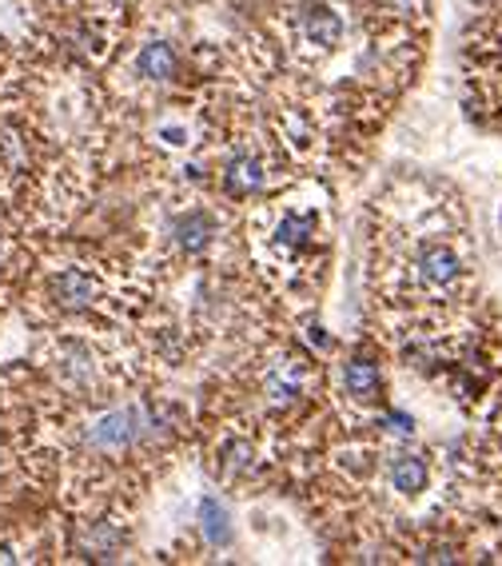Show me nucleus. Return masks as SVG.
I'll return each mask as SVG.
<instances>
[{"label": "nucleus", "instance_id": "1", "mask_svg": "<svg viewBox=\"0 0 502 566\" xmlns=\"http://www.w3.org/2000/svg\"><path fill=\"white\" fill-rule=\"evenodd\" d=\"M324 240V208L312 199H280L275 208H268L260 228V248L272 260V268L295 272L312 260V252Z\"/></svg>", "mask_w": 502, "mask_h": 566}, {"label": "nucleus", "instance_id": "2", "mask_svg": "<svg viewBox=\"0 0 502 566\" xmlns=\"http://www.w3.org/2000/svg\"><path fill=\"white\" fill-rule=\"evenodd\" d=\"M403 280H407V287H415L418 300L443 304V300H455L467 287V260L459 255L455 243L423 240L403 260Z\"/></svg>", "mask_w": 502, "mask_h": 566}, {"label": "nucleus", "instance_id": "3", "mask_svg": "<svg viewBox=\"0 0 502 566\" xmlns=\"http://www.w3.org/2000/svg\"><path fill=\"white\" fill-rule=\"evenodd\" d=\"M112 300V283L96 263H64L44 275V304L56 315H88Z\"/></svg>", "mask_w": 502, "mask_h": 566}, {"label": "nucleus", "instance_id": "4", "mask_svg": "<svg viewBox=\"0 0 502 566\" xmlns=\"http://www.w3.org/2000/svg\"><path fill=\"white\" fill-rule=\"evenodd\" d=\"M312 391V368H307L304 356L295 351H283L275 356L268 368H263V399L272 403L275 411H292L299 407Z\"/></svg>", "mask_w": 502, "mask_h": 566}, {"label": "nucleus", "instance_id": "5", "mask_svg": "<svg viewBox=\"0 0 502 566\" xmlns=\"http://www.w3.org/2000/svg\"><path fill=\"white\" fill-rule=\"evenodd\" d=\"M53 371L64 388L92 391L100 388V379H105V356H100L92 344H84V339H64L53 351Z\"/></svg>", "mask_w": 502, "mask_h": 566}, {"label": "nucleus", "instance_id": "6", "mask_svg": "<svg viewBox=\"0 0 502 566\" xmlns=\"http://www.w3.org/2000/svg\"><path fill=\"white\" fill-rule=\"evenodd\" d=\"M343 17L331 9V4H307L299 17H295V41L304 53H315V56H327L335 53L339 44H343Z\"/></svg>", "mask_w": 502, "mask_h": 566}, {"label": "nucleus", "instance_id": "7", "mask_svg": "<svg viewBox=\"0 0 502 566\" xmlns=\"http://www.w3.org/2000/svg\"><path fill=\"white\" fill-rule=\"evenodd\" d=\"M73 551L80 558H96V563H108V558H124V551H128V523H124V519H88V523H76Z\"/></svg>", "mask_w": 502, "mask_h": 566}, {"label": "nucleus", "instance_id": "8", "mask_svg": "<svg viewBox=\"0 0 502 566\" xmlns=\"http://www.w3.org/2000/svg\"><path fill=\"white\" fill-rule=\"evenodd\" d=\"M216 236H220V220H216L208 208L179 211L176 220H172V228H167L172 248H176L179 255H188V260H196V255L208 252L211 243H216Z\"/></svg>", "mask_w": 502, "mask_h": 566}, {"label": "nucleus", "instance_id": "9", "mask_svg": "<svg viewBox=\"0 0 502 566\" xmlns=\"http://www.w3.org/2000/svg\"><path fill=\"white\" fill-rule=\"evenodd\" d=\"M179 68H184V56L172 48L167 41H148L132 56V76L148 88H167L179 80Z\"/></svg>", "mask_w": 502, "mask_h": 566}, {"label": "nucleus", "instance_id": "10", "mask_svg": "<svg viewBox=\"0 0 502 566\" xmlns=\"http://www.w3.org/2000/svg\"><path fill=\"white\" fill-rule=\"evenodd\" d=\"M268 184V164H263L251 148H243V152H231L228 164H223L220 172V188L223 196L231 199H251L255 192Z\"/></svg>", "mask_w": 502, "mask_h": 566}, {"label": "nucleus", "instance_id": "11", "mask_svg": "<svg viewBox=\"0 0 502 566\" xmlns=\"http://www.w3.org/2000/svg\"><path fill=\"white\" fill-rule=\"evenodd\" d=\"M339 388L356 407H375L383 399V368L375 359H347L339 371Z\"/></svg>", "mask_w": 502, "mask_h": 566}, {"label": "nucleus", "instance_id": "12", "mask_svg": "<svg viewBox=\"0 0 502 566\" xmlns=\"http://www.w3.org/2000/svg\"><path fill=\"white\" fill-rule=\"evenodd\" d=\"M383 475H388V487L399 494V499H418V494L430 487V462L415 451L391 455Z\"/></svg>", "mask_w": 502, "mask_h": 566}, {"label": "nucleus", "instance_id": "13", "mask_svg": "<svg viewBox=\"0 0 502 566\" xmlns=\"http://www.w3.org/2000/svg\"><path fill=\"white\" fill-rule=\"evenodd\" d=\"M260 467H263L260 447H255L248 435H228V439L220 443V451H216V471H220L223 479H231V482L251 479Z\"/></svg>", "mask_w": 502, "mask_h": 566}, {"label": "nucleus", "instance_id": "14", "mask_svg": "<svg viewBox=\"0 0 502 566\" xmlns=\"http://www.w3.org/2000/svg\"><path fill=\"white\" fill-rule=\"evenodd\" d=\"M199 531L208 538V546H231L236 526H231V511L220 499H204L199 503Z\"/></svg>", "mask_w": 502, "mask_h": 566}, {"label": "nucleus", "instance_id": "15", "mask_svg": "<svg viewBox=\"0 0 502 566\" xmlns=\"http://www.w3.org/2000/svg\"><path fill=\"white\" fill-rule=\"evenodd\" d=\"M156 140L172 152H184V148H192V124L188 120H164V124H156Z\"/></svg>", "mask_w": 502, "mask_h": 566}, {"label": "nucleus", "instance_id": "16", "mask_svg": "<svg viewBox=\"0 0 502 566\" xmlns=\"http://www.w3.org/2000/svg\"><path fill=\"white\" fill-rule=\"evenodd\" d=\"M379 427L395 435V439H411L415 435V420H411L407 411H388V415H379Z\"/></svg>", "mask_w": 502, "mask_h": 566}, {"label": "nucleus", "instance_id": "17", "mask_svg": "<svg viewBox=\"0 0 502 566\" xmlns=\"http://www.w3.org/2000/svg\"><path fill=\"white\" fill-rule=\"evenodd\" d=\"M4 272H9V243L0 240V280H4Z\"/></svg>", "mask_w": 502, "mask_h": 566}, {"label": "nucleus", "instance_id": "18", "mask_svg": "<svg viewBox=\"0 0 502 566\" xmlns=\"http://www.w3.org/2000/svg\"><path fill=\"white\" fill-rule=\"evenodd\" d=\"M17 558H21V555H17L9 543H0V563H17Z\"/></svg>", "mask_w": 502, "mask_h": 566}, {"label": "nucleus", "instance_id": "19", "mask_svg": "<svg viewBox=\"0 0 502 566\" xmlns=\"http://www.w3.org/2000/svg\"><path fill=\"white\" fill-rule=\"evenodd\" d=\"M48 4H80V0H48Z\"/></svg>", "mask_w": 502, "mask_h": 566}]
</instances>
